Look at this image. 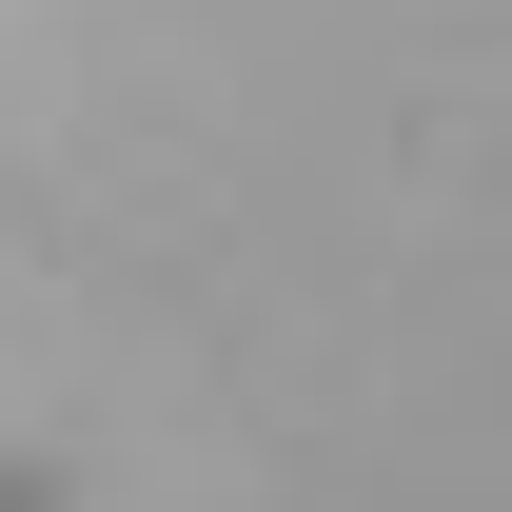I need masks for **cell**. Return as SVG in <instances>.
I'll use <instances>...</instances> for the list:
<instances>
[{
	"mask_svg": "<svg viewBox=\"0 0 512 512\" xmlns=\"http://www.w3.org/2000/svg\"><path fill=\"white\" fill-rule=\"evenodd\" d=\"M0 512H60V473H0Z\"/></svg>",
	"mask_w": 512,
	"mask_h": 512,
	"instance_id": "1",
	"label": "cell"
}]
</instances>
